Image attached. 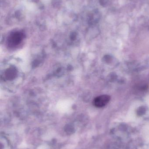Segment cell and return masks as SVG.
I'll use <instances>...</instances> for the list:
<instances>
[{
    "label": "cell",
    "instance_id": "3",
    "mask_svg": "<svg viewBox=\"0 0 149 149\" xmlns=\"http://www.w3.org/2000/svg\"><path fill=\"white\" fill-rule=\"evenodd\" d=\"M16 74V72L15 70V69L11 68L7 70V72L5 73V75L7 79H13V78L15 77Z\"/></svg>",
    "mask_w": 149,
    "mask_h": 149
},
{
    "label": "cell",
    "instance_id": "2",
    "mask_svg": "<svg viewBox=\"0 0 149 149\" xmlns=\"http://www.w3.org/2000/svg\"><path fill=\"white\" fill-rule=\"evenodd\" d=\"M110 100V96L104 95L95 98L94 100L93 104L97 107L101 108L107 104Z\"/></svg>",
    "mask_w": 149,
    "mask_h": 149
},
{
    "label": "cell",
    "instance_id": "1",
    "mask_svg": "<svg viewBox=\"0 0 149 149\" xmlns=\"http://www.w3.org/2000/svg\"><path fill=\"white\" fill-rule=\"evenodd\" d=\"M24 38V34L20 31L12 32L8 38V45L10 47H15L20 44Z\"/></svg>",
    "mask_w": 149,
    "mask_h": 149
}]
</instances>
